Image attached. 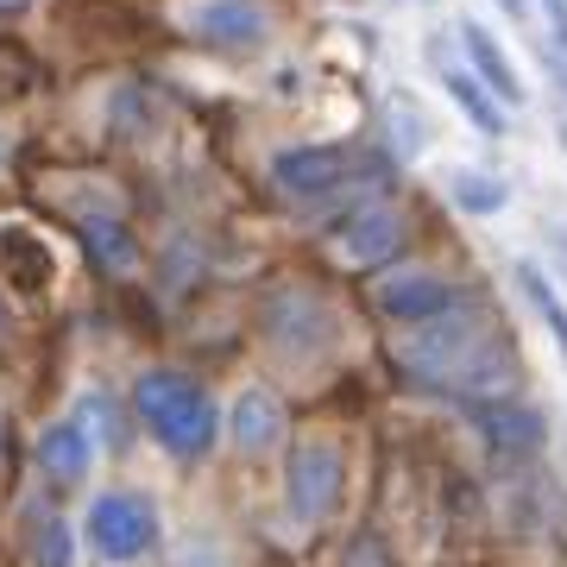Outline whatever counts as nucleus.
<instances>
[{
  "label": "nucleus",
  "mask_w": 567,
  "mask_h": 567,
  "mask_svg": "<svg viewBox=\"0 0 567 567\" xmlns=\"http://www.w3.org/2000/svg\"><path fill=\"white\" fill-rule=\"evenodd\" d=\"M133 410H140V423L158 435L177 461H196V454H208L215 447V435H221V416H215V404H208L203 385H189L183 372H171V365H158V372H145L140 385H133Z\"/></svg>",
  "instance_id": "f03ea898"
},
{
  "label": "nucleus",
  "mask_w": 567,
  "mask_h": 567,
  "mask_svg": "<svg viewBox=\"0 0 567 567\" xmlns=\"http://www.w3.org/2000/svg\"><path fill=\"white\" fill-rule=\"evenodd\" d=\"M328 246H334V259L353 265V271L391 265L410 246V215L379 203V196H347V208L328 221Z\"/></svg>",
  "instance_id": "7ed1b4c3"
},
{
  "label": "nucleus",
  "mask_w": 567,
  "mask_h": 567,
  "mask_svg": "<svg viewBox=\"0 0 567 567\" xmlns=\"http://www.w3.org/2000/svg\"><path fill=\"white\" fill-rule=\"evenodd\" d=\"M466 416H473V429H480L498 454H536V447H543V435H548L536 410L505 404V398H473V410H466Z\"/></svg>",
  "instance_id": "9d476101"
},
{
  "label": "nucleus",
  "mask_w": 567,
  "mask_h": 567,
  "mask_svg": "<svg viewBox=\"0 0 567 567\" xmlns=\"http://www.w3.org/2000/svg\"><path fill=\"white\" fill-rule=\"evenodd\" d=\"M353 177H360V171H353V152H341V145H297V152H278V158H271V189H278L284 203L341 196Z\"/></svg>",
  "instance_id": "39448f33"
},
{
  "label": "nucleus",
  "mask_w": 567,
  "mask_h": 567,
  "mask_svg": "<svg viewBox=\"0 0 567 567\" xmlns=\"http://www.w3.org/2000/svg\"><path fill=\"white\" fill-rule=\"evenodd\" d=\"M334 492H341V447H328V442L290 447V466H284V505H290V517L297 524L328 517Z\"/></svg>",
  "instance_id": "0eeeda50"
},
{
  "label": "nucleus",
  "mask_w": 567,
  "mask_h": 567,
  "mask_svg": "<svg viewBox=\"0 0 567 567\" xmlns=\"http://www.w3.org/2000/svg\"><path fill=\"white\" fill-rule=\"evenodd\" d=\"M454 189V203L466 208V215H498V208L511 203V189L498 177H480V171H461V177L447 183Z\"/></svg>",
  "instance_id": "a211bd4d"
},
{
  "label": "nucleus",
  "mask_w": 567,
  "mask_h": 567,
  "mask_svg": "<svg viewBox=\"0 0 567 567\" xmlns=\"http://www.w3.org/2000/svg\"><path fill=\"white\" fill-rule=\"evenodd\" d=\"M517 284H524V297L536 303V316L548 322V334H555V341H561V353H567V303L555 297V290H548V278H543V271H536L529 259L517 265Z\"/></svg>",
  "instance_id": "f3484780"
},
{
  "label": "nucleus",
  "mask_w": 567,
  "mask_h": 567,
  "mask_svg": "<svg viewBox=\"0 0 567 567\" xmlns=\"http://www.w3.org/2000/svg\"><path fill=\"white\" fill-rule=\"evenodd\" d=\"M341 567H398V561H391V548L379 543V536H365V529H360V536H347Z\"/></svg>",
  "instance_id": "6ab92c4d"
},
{
  "label": "nucleus",
  "mask_w": 567,
  "mask_h": 567,
  "mask_svg": "<svg viewBox=\"0 0 567 567\" xmlns=\"http://www.w3.org/2000/svg\"><path fill=\"white\" fill-rule=\"evenodd\" d=\"M461 51H466V63H473V76L486 82V89L498 95V102H511V107L524 102V82H517V70H511L505 51L492 44L486 25H461Z\"/></svg>",
  "instance_id": "4468645a"
},
{
  "label": "nucleus",
  "mask_w": 567,
  "mask_h": 567,
  "mask_svg": "<svg viewBox=\"0 0 567 567\" xmlns=\"http://www.w3.org/2000/svg\"><path fill=\"white\" fill-rule=\"evenodd\" d=\"M183 32L215 51H259L265 44V13L252 0H189L183 7Z\"/></svg>",
  "instance_id": "6e6552de"
},
{
  "label": "nucleus",
  "mask_w": 567,
  "mask_h": 567,
  "mask_svg": "<svg viewBox=\"0 0 567 567\" xmlns=\"http://www.w3.org/2000/svg\"><path fill=\"white\" fill-rule=\"evenodd\" d=\"M543 63H548V82L561 89V102H567V51H543Z\"/></svg>",
  "instance_id": "aec40b11"
},
{
  "label": "nucleus",
  "mask_w": 567,
  "mask_h": 567,
  "mask_svg": "<svg viewBox=\"0 0 567 567\" xmlns=\"http://www.w3.org/2000/svg\"><path fill=\"white\" fill-rule=\"evenodd\" d=\"M555 133H561V145H567V114H561V121H555Z\"/></svg>",
  "instance_id": "b1692460"
},
{
  "label": "nucleus",
  "mask_w": 567,
  "mask_h": 567,
  "mask_svg": "<svg viewBox=\"0 0 567 567\" xmlns=\"http://www.w3.org/2000/svg\"><path fill=\"white\" fill-rule=\"evenodd\" d=\"M89 548L102 561H140L158 548V511L140 492H102L89 505Z\"/></svg>",
  "instance_id": "20e7f679"
},
{
  "label": "nucleus",
  "mask_w": 567,
  "mask_h": 567,
  "mask_svg": "<svg viewBox=\"0 0 567 567\" xmlns=\"http://www.w3.org/2000/svg\"><path fill=\"white\" fill-rule=\"evenodd\" d=\"M391 360L404 365L410 379L423 385H442L454 398H505L517 385V353L511 341H498L473 303L447 309L435 322H410L398 341H391Z\"/></svg>",
  "instance_id": "f257e3e1"
},
{
  "label": "nucleus",
  "mask_w": 567,
  "mask_h": 567,
  "mask_svg": "<svg viewBox=\"0 0 567 567\" xmlns=\"http://www.w3.org/2000/svg\"><path fill=\"white\" fill-rule=\"evenodd\" d=\"M25 7H32V0H0V13H25Z\"/></svg>",
  "instance_id": "5701e85b"
},
{
  "label": "nucleus",
  "mask_w": 567,
  "mask_h": 567,
  "mask_svg": "<svg viewBox=\"0 0 567 567\" xmlns=\"http://www.w3.org/2000/svg\"><path fill=\"white\" fill-rule=\"evenodd\" d=\"M82 240H89L95 271H107V278H133V271H140V240H133V227L114 221V215H89V221H82Z\"/></svg>",
  "instance_id": "ddd939ff"
},
{
  "label": "nucleus",
  "mask_w": 567,
  "mask_h": 567,
  "mask_svg": "<svg viewBox=\"0 0 567 567\" xmlns=\"http://www.w3.org/2000/svg\"><path fill=\"white\" fill-rule=\"evenodd\" d=\"M498 7H505V20H529V7H524V0H498Z\"/></svg>",
  "instance_id": "4be33fe9"
},
{
  "label": "nucleus",
  "mask_w": 567,
  "mask_h": 567,
  "mask_svg": "<svg viewBox=\"0 0 567 567\" xmlns=\"http://www.w3.org/2000/svg\"><path fill=\"white\" fill-rule=\"evenodd\" d=\"M372 303H379L385 322L410 328V322H435V316H447V309H466L473 290L454 284V278H442V271H391V278H379Z\"/></svg>",
  "instance_id": "423d86ee"
},
{
  "label": "nucleus",
  "mask_w": 567,
  "mask_h": 567,
  "mask_svg": "<svg viewBox=\"0 0 567 567\" xmlns=\"http://www.w3.org/2000/svg\"><path fill=\"white\" fill-rule=\"evenodd\" d=\"M95 461V447H89V429L82 423H51L39 435V473L51 486H76L82 473Z\"/></svg>",
  "instance_id": "f8f14e48"
},
{
  "label": "nucleus",
  "mask_w": 567,
  "mask_h": 567,
  "mask_svg": "<svg viewBox=\"0 0 567 567\" xmlns=\"http://www.w3.org/2000/svg\"><path fill=\"white\" fill-rule=\"evenodd\" d=\"M429 58L442 63L435 76L447 82V95L461 102V114H466V121L480 126V133H505V114H498V95H492L486 82H480V76H466L461 63H447V58H442V44H429Z\"/></svg>",
  "instance_id": "2eb2a0df"
},
{
  "label": "nucleus",
  "mask_w": 567,
  "mask_h": 567,
  "mask_svg": "<svg viewBox=\"0 0 567 567\" xmlns=\"http://www.w3.org/2000/svg\"><path fill=\"white\" fill-rule=\"evenodd\" d=\"M25 555H32V567H76V536H70V524H63L58 511H39L32 517Z\"/></svg>",
  "instance_id": "dca6fc26"
},
{
  "label": "nucleus",
  "mask_w": 567,
  "mask_h": 567,
  "mask_svg": "<svg viewBox=\"0 0 567 567\" xmlns=\"http://www.w3.org/2000/svg\"><path fill=\"white\" fill-rule=\"evenodd\" d=\"M227 435H234V447H240V454H271V447L284 442V404H278V391L246 385L240 398H234V410H227Z\"/></svg>",
  "instance_id": "9b49d317"
},
{
  "label": "nucleus",
  "mask_w": 567,
  "mask_h": 567,
  "mask_svg": "<svg viewBox=\"0 0 567 567\" xmlns=\"http://www.w3.org/2000/svg\"><path fill=\"white\" fill-rule=\"evenodd\" d=\"M543 13L555 20V32H561V44H567V0H543Z\"/></svg>",
  "instance_id": "412c9836"
},
{
  "label": "nucleus",
  "mask_w": 567,
  "mask_h": 567,
  "mask_svg": "<svg viewBox=\"0 0 567 567\" xmlns=\"http://www.w3.org/2000/svg\"><path fill=\"white\" fill-rule=\"evenodd\" d=\"M265 334L284 347V353H322L328 341H334V322H328V309L309 297V290H284V297H271L265 303Z\"/></svg>",
  "instance_id": "1a4fd4ad"
}]
</instances>
